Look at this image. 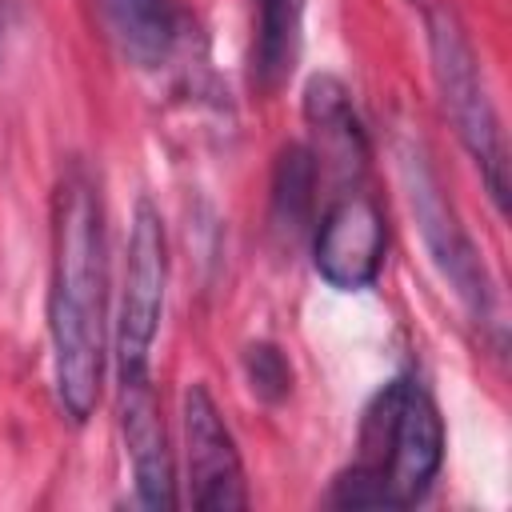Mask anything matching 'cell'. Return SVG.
I'll use <instances>...</instances> for the list:
<instances>
[{"instance_id":"1","label":"cell","mask_w":512,"mask_h":512,"mask_svg":"<svg viewBox=\"0 0 512 512\" xmlns=\"http://www.w3.org/2000/svg\"><path fill=\"white\" fill-rule=\"evenodd\" d=\"M52 384L64 416L84 424L104 392L108 364V244L100 188L84 164L60 176L52 204V280H48Z\"/></svg>"},{"instance_id":"6","label":"cell","mask_w":512,"mask_h":512,"mask_svg":"<svg viewBox=\"0 0 512 512\" xmlns=\"http://www.w3.org/2000/svg\"><path fill=\"white\" fill-rule=\"evenodd\" d=\"M384 252H388V224L376 196L364 192L360 184L340 188V196L324 208L312 236L316 272L340 292H360L376 284L384 268Z\"/></svg>"},{"instance_id":"7","label":"cell","mask_w":512,"mask_h":512,"mask_svg":"<svg viewBox=\"0 0 512 512\" xmlns=\"http://www.w3.org/2000/svg\"><path fill=\"white\" fill-rule=\"evenodd\" d=\"M184 416V464H188V500L200 512H240L248 508L244 464L236 440L204 384H192L180 404Z\"/></svg>"},{"instance_id":"9","label":"cell","mask_w":512,"mask_h":512,"mask_svg":"<svg viewBox=\"0 0 512 512\" xmlns=\"http://www.w3.org/2000/svg\"><path fill=\"white\" fill-rule=\"evenodd\" d=\"M116 412H120V436L132 460L136 496L144 508H176V468L168 432L160 420V404L152 392V380L140 384H116Z\"/></svg>"},{"instance_id":"3","label":"cell","mask_w":512,"mask_h":512,"mask_svg":"<svg viewBox=\"0 0 512 512\" xmlns=\"http://www.w3.org/2000/svg\"><path fill=\"white\" fill-rule=\"evenodd\" d=\"M420 20H424V36H428L440 104H444L464 152L476 160L496 208L508 212V148H504V132H500V116L492 108V96L484 88L476 48L448 0H420Z\"/></svg>"},{"instance_id":"13","label":"cell","mask_w":512,"mask_h":512,"mask_svg":"<svg viewBox=\"0 0 512 512\" xmlns=\"http://www.w3.org/2000/svg\"><path fill=\"white\" fill-rule=\"evenodd\" d=\"M244 376H248L252 392H256L260 400H268V404H276V400H284V396L292 392V364H288V356H284L276 344H268V340L244 348Z\"/></svg>"},{"instance_id":"10","label":"cell","mask_w":512,"mask_h":512,"mask_svg":"<svg viewBox=\"0 0 512 512\" xmlns=\"http://www.w3.org/2000/svg\"><path fill=\"white\" fill-rule=\"evenodd\" d=\"M100 16L116 52L144 72L172 64L188 28L180 0H100Z\"/></svg>"},{"instance_id":"8","label":"cell","mask_w":512,"mask_h":512,"mask_svg":"<svg viewBox=\"0 0 512 512\" xmlns=\"http://www.w3.org/2000/svg\"><path fill=\"white\" fill-rule=\"evenodd\" d=\"M304 120L312 132V160L324 168L340 188L360 184L368 164V136L352 108V92L332 72H320L304 84Z\"/></svg>"},{"instance_id":"4","label":"cell","mask_w":512,"mask_h":512,"mask_svg":"<svg viewBox=\"0 0 512 512\" xmlns=\"http://www.w3.org/2000/svg\"><path fill=\"white\" fill-rule=\"evenodd\" d=\"M164 292H168V232L160 208L140 196L132 208L128 248H124V284H120V308H116V384H140L152 380V348L164 316Z\"/></svg>"},{"instance_id":"5","label":"cell","mask_w":512,"mask_h":512,"mask_svg":"<svg viewBox=\"0 0 512 512\" xmlns=\"http://www.w3.org/2000/svg\"><path fill=\"white\" fill-rule=\"evenodd\" d=\"M400 160V176H404V192L416 216V228L432 252V264L440 268V276L452 284V292L460 296V304L468 308V316L476 324H496V292H492V276L472 244V236L464 232V224L456 220L452 204L444 200V188L432 172V164L424 160L420 144H400L396 148Z\"/></svg>"},{"instance_id":"2","label":"cell","mask_w":512,"mask_h":512,"mask_svg":"<svg viewBox=\"0 0 512 512\" xmlns=\"http://www.w3.org/2000/svg\"><path fill=\"white\" fill-rule=\"evenodd\" d=\"M444 464V420L416 376H392L364 408L356 460L332 480L336 508H412Z\"/></svg>"},{"instance_id":"12","label":"cell","mask_w":512,"mask_h":512,"mask_svg":"<svg viewBox=\"0 0 512 512\" xmlns=\"http://www.w3.org/2000/svg\"><path fill=\"white\" fill-rule=\"evenodd\" d=\"M316 160L308 152V144H288L276 156V172H272V228L288 240L304 236L312 224V208H316Z\"/></svg>"},{"instance_id":"11","label":"cell","mask_w":512,"mask_h":512,"mask_svg":"<svg viewBox=\"0 0 512 512\" xmlns=\"http://www.w3.org/2000/svg\"><path fill=\"white\" fill-rule=\"evenodd\" d=\"M304 0H252V84L276 92L300 56Z\"/></svg>"}]
</instances>
